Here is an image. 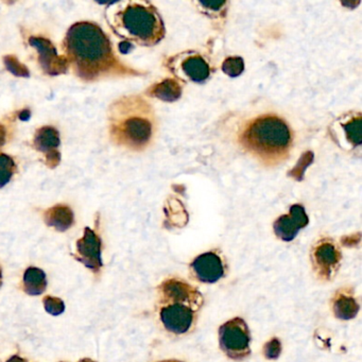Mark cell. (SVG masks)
I'll list each match as a JSON object with an SVG mask.
<instances>
[{
    "label": "cell",
    "mask_w": 362,
    "mask_h": 362,
    "mask_svg": "<svg viewBox=\"0 0 362 362\" xmlns=\"http://www.w3.org/2000/svg\"><path fill=\"white\" fill-rule=\"evenodd\" d=\"M63 48L68 66L84 81L142 74L118 59L108 36L97 24H74L66 33Z\"/></svg>",
    "instance_id": "6da1fadb"
},
{
    "label": "cell",
    "mask_w": 362,
    "mask_h": 362,
    "mask_svg": "<svg viewBox=\"0 0 362 362\" xmlns=\"http://www.w3.org/2000/svg\"><path fill=\"white\" fill-rule=\"evenodd\" d=\"M110 138L131 151H144L152 144L158 130L156 112L142 96L120 98L108 110Z\"/></svg>",
    "instance_id": "7a4b0ae2"
},
{
    "label": "cell",
    "mask_w": 362,
    "mask_h": 362,
    "mask_svg": "<svg viewBox=\"0 0 362 362\" xmlns=\"http://www.w3.org/2000/svg\"><path fill=\"white\" fill-rule=\"evenodd\" d=\"M239 144L263 166H279L290 156L293 133L283 118L265 114L245 124L239 134Z\"/></svg>",
    "instance_id": "3957f363"
},
{
    "label": "cell",
    "mask_w": 362,
    "mask_h": 362,
    "mask_svg": "<svg viewBox=\"0 0 362 362\" xmlns=\"http://www.w3.org/2000/svg\"><path fill=\"white\" fill-rule=\"evenodd\" d=\"M106 21L116 35L130 43L152 47L166 34L156 8L148 1H120L108 5Z\"/></svg>",
    "instance_id": "277c9868"
},
{
    "label": "cell",
    "mask_w": 362,
    "mask_h": 362,
    "mask_svg": "<svg viewBox=\"0 0 362 362\" xmlns=\"http://www.w3.org/2000/svg\"><path fill=\"white\" fill-rule=\"evenodd\" d=\"M251 334L247 324L241 318L225 322L219 329V345L223 353L234 360L242 361L251 355Z\"/></svg>",
    "instance_id": "5b68a950"
},
{
    "label": "cell",
    "mask_w": 362,
    "mask_h": 362,
    "mask_svg": "<svg viewBox=\"0 0 362 362\" xmlns=\"http://www.w3.org/2000/svg\"><path fill=\"white\" fill-rule=\"evenodd\" d=\"M167 68L174 78L195 83H203L212 74L208 60L198 51H184L171 56L167 61Z\"/></svg>",
    "instance_id": "8992f818"
},
{
    "label": "cell",
    "mask_w": 362,
    "mask_h": 362,
    "mask_svg": "<svg viewBox=\"0 0 362 362\" xmlns=\"http://www.w3.org/2000/svg\"><path fill=\"white\" fill-rule=\"evenodd\" d=\"M160 305V320L167 331L174 335H185L194 329L201 308L179 301Z\"/></svg>",
    "instance_id": "52a82bcc"
},
{
    "label": "cell",
    "mask_w": 362,
    "mask_h": 362,
    "mask_svg": "<svg viewBox=\"0 0 362 362\" xmlns=\"http://www.w3.org/2000/svg\"><path fill=\"white\" fill-rule=\"evenodd\" d=\"M341 259V251L331 238L320 239L311 250L313 270L323 281L334 279L339 270Z\"/></svg>",
    "instance_id": "ba28073f"
},
{
    "label": "cell",
    "mask_w": 362,
    "mask_h": 362,
    "mask_svg": "<svg viewBox=\"0 0 362 362\" xmlns=\"http://www.w3.org/2000/svg\"><path fill=\"white\" fill-rule=\"evenodd\" d=\"M361 113L349 112L340 116L331 126V138L338 146L354 151L361 146Z\"/></svg>",
    "instance_id": "9c48e42d"
},
{
    "label": "cell",
    "mask_w": 362,
    "mask_h": 362,
    "mask_svg": "<svg viewBox=\"0 0 362 362\" xmlns=\"http://www.w3.org/2000/svg\"><path fill=\"white\" fill-rule=\"evenodd\" d=\"M174 301L185 302L202 308L204 299L194 286L178 277H171L165 279L158 287V302L163 304Z\"/></svg>",
    "instance_id": "30bf717a"
},
{
    "label": "cell",
    "mask_w": 362,
    "mask_h": 362,
    "mask_svg": "<svg viewBox=\"0 0 362 362\" xmlns=\"http://www.w3.org/2000/svg\"><path fill=\"white\" fill-rule=\"evenodd\" d=\"M190 272L200 283H214L224 277L225 265L220 255L212 251L196 257L190 265Z\"/></svg>",
    "instance_id": "8fae6325"
},
{
    "label": "cell",
    "mask_w": 362,
    "mask_h": 362,
    "mask_svg": "<svg viewBox=\"0 0 362 362\" xmlns=\"http://www.w3.org/2000/svg\"><path fill=\"white\" fill-rule=\"evenodd\" d=\"M309 219L305 208L302 205L295 204L290 207L289 214L283 215L273 224L275 235L285 242L293 241L299 234V230L307 227Z\"/></svg>",
    "instance_id": "7c38bea8"
},
{
    "label": "cell",
    "mask_w": 362,
    "mask_h": 362,
    "mask_svg": "<svg viewBox=\"0 0 362 362\" xmlns=\"http://www.w3.org/2000/svg\"><path fill=\"white\" fill-rule=\"evenodd\" d=\"M77 261H81L86 268L98 273L102 268L101 240L96 232L86 227L84 235L77 241Z\"/></svg>",
    "instance_id": "4fadbf2b"
},
{
    "label": "cell",
    "mask_w": 362,
    "mask_h": 362,
    "mask_svg": "<svg viewBox=\"0 0 362 362\" xmlns=\"http://www.w3.org/2000/svg\"><path fill=\"white\" fill-rule=\"evenodd\" d=\"M29 44L39 52V62L44 72L49 76L65 74L68 63L65 56L58 54L51 42L43 38H30Z\"/></svg>",
    "instance_id": "5bb4252c"
},
{
    "label": "cell",
    "mask_w": 362,
    "mask_h": 362,
    "mask_svg": "<svg viewBox=\"0 0 362 362\" xmlns=\"http://www.w3.org/2000/svg\"><path fill=\"white\" fill-rule=\"evenodd\" d=\"M59 132L54 126H43L36 131L34 135L33 145L36 150L45 154L46 164L50 168H54L60 163V154L58 148L60 146Z\"/></svg>",
    "instance_id": "9a60e30c"
},
{
    "label": "cell",
    "mask_w": 362,
    "mask_h": 362,
    "mask_svg": "<svg viewBox=\"0 0 362 362\" xmlns=\"http://www.w3.org/2000/svg\"><path fill=\"white\" fill-rule=\"evenodd\" d=\"M334 315L337 319L347 321L354 319L359 313V304L349 289H341L333 299Z\"/></svg>",
    "instance_id": "2e32d148"
},
{
    "label": "cell",
    "mask_w": 362,
    "mask_h": 362,
    "mask_svg": "<svg viewBox=\"0 0 362 362\" xmlns=\"http://www.w3.org/2000/svg\"><path fill=\"white\" fill-rule=\"evenodd\" d=\"M182 92V85L179 80L176 78H167L151 86L147 90V94L162 101L174 102L181 97Z\"/></svg>",
    "instance_id": "e0dca14e"
},
{
    "label": "cell",
    "mask_w": 362,
    "mask_h": 362,
    "mask_svg": "<svg viewBox=\"0 0 362 362\" xmlns=\"http://www.w3.org/2000/svg\"><path fill=\"white\" fill-rule=\"evenodd\" d=\"M44 219L49 227L64 232L74 224V213L66 205H56L46 211Z\"/></svg>",
    "instance_id": "ac0fdd59"
},
{
    "label": "cell",
    "mask_w": 362,
    "mask_h": 362,
    "mask_svg": "<svg viewBox=\"0 0 362 362\" xmlns=\"http://www.w3.org/2000/svg\"><path fill=\"white\" fill-rule=\"evenodd\" d=\"M47 287L46 274L41 269L30 267L26 270L23 279V290L29 295H40Z\"/></svg>",
    "instance_id": "d6986e66"
},
{
    "label": "cell",
    "mask_w": 362,
    "mask_h": 362,
    "mask_svg": "<svg viewBox=\"0 0 362 362\" xmlns=\"http://www.w3.org/2000/svg\"><path fill=\"white\" fill-rule=\"evenodd\" d=\"M199 11L211 18H224L229 3H195Z\"/></svg>",
    "instance_id": "ffe728a7"
},
{
    "label": "cell",
    "mask_w": 362,
    "mask_h": 362,
    "mask_svg": "<svg viewBox=\"0 0 362 362\" xmlns=\"http://www.w3.org/2000/svg\"><path fill=\"white\" fill-rule=\"evenodd\" d=\"M15 169L16 165L13 158L7 154H0V188L10 182Z\"/></svg>",
    "instance_id": "44dd1931"
},
{
    "label": "cell",
    "mask_w": 362,
    "mask_h": 362,
    "mask_svg": "<svg viewBox=\"0 0 362 362\" xmlns=\"http://www.w3.org/2000/svg\"><path fill=\"white\" fill-rule=\"evenodd\" d=\"M222 72L231 78H236L245 70V62L240 56H229L223 61Z\"/></svg>",
    "instance_id": "7402d4cb"
},
{
    "label": "cell",
    "mask_w": 362,
    "mask_h": 362,
    "mask_svg": "<svg viewBox=\"0 0 362 362\" xmlns=\"http://www.w3.org/2000/svg\"><path fill=\"white\" fill-rule=\"evenodd\" d=\"M5 64L8 69H9L12 74L18 76V77H28V76H29V72H28L27 67L23 65L21 62L18 61L14 56H6Z\"/></svg>",
    "instance_id": "603a6c76"
},
{
    "label": "cell",
    "mask_w": 362,
    "mask_h": 362,
    "mask_svg": "<svg viewBox=\"0 0 362 362\" xmlns=\"http://www.w3.org/2000/svg\"><path fill=\"white\" fill-rule=\"evenodd\" d=\"M44 307H45L46 311L52 315H61L65 309V305L61 299L50 297V295L44 299Z\"/></svg>",
    "instance_id": "cb8c5ba5"
},
{
    "label": "cell",
    "mask_w": 362,
    "mask_h": 362,
    "mask_svg": "<svg viewBox=\"0 0 362 362\" xmlns=\"http://www.w3.org/2000/svg\"><path fill=\"white\" fill-rule=\"evenodd\" d=\"M263 355L268 360H277L281 354V343L277 338H273L263 347Z\"/></svg>",
    "instance_id": "d4e9b609"
},
{
    "label": "cell",
    "mask_w": 362,
    "mask_h": 362,
    "mask_svg": "<svg viewBox=\"0 0 362 362\" xmlns=\"http://www.w3.org/2000/svg\"><path fill=\"white\" fill-rule=\"evenodd\" d=\"M7 362H27L23 358L18 357V356H13V357L10 358Z\"/></svg>",
    "instance_id": "484cf974"
},
{
    "label": "cell",
    "mask_w": 362,
    "mask_h": 362,
    "mask_svg": "<svg viewBox=\"0 0 362 362\" xmlns=\"http://www.w3.org/2000/svg\"><path fill=\"white\" fill-rule=\"evenodd\" d=\"M3 285V270H1V267H0V287Z\"/></svg>",
    "instance_id": "4316f807"
},
{
    "label": "cell",
    "mask_w": 362,
    "mask_h": 362,
    "mask_svg": "<svg viewBox=\"0 0 362 362\" xmlns=\"http://www.w3.org/2000/svg\"><path fill=\"white\" fill-rule=\"evenodd\" d=\"M158 362H183V361H180V360H163V361H158Z\"/></svg>",
    "instance_id": "83f0119b"
},
{
    "label": "cell",
    "mask_w": 362,
    "mask_h": 362,
    "mask_svg": "<svg viewBox=\"0 0 362 362\" xmlns=\"http://www.w3.org/2000/svg\"><path fill=\"white\" fill-rule=\"evenodd\" d=\"M79 362H94V361H92V360H90V359H82V360H80Z\"/></svg>",
    "instance_id": "f1b7e54d"
}]
</instances>
